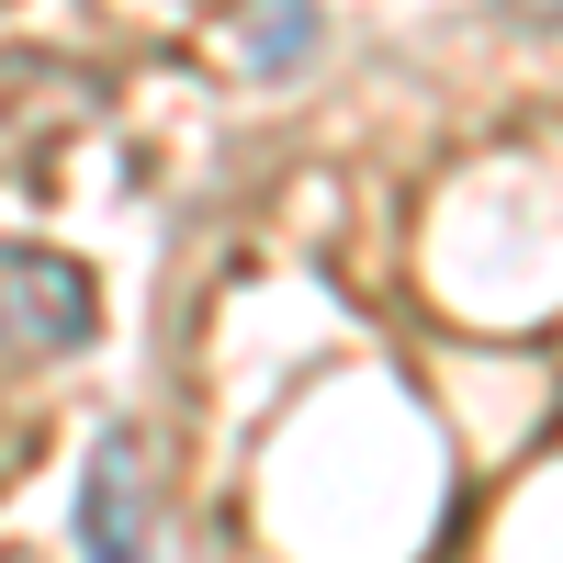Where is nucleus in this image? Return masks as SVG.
Here are the masks:
<instances>
[{
    "label": "nucleus",
    "mask_w": 563,
    "mask_h": 563,
    "mask_svg": "<svg viewBox=\"0 0 563 563\" xmlns=\"http://www.w3.org/2000/svg\"><path fill=\"white\" fill-rule=\"evenodd\" d=\"M158 462L135 429L90 440V474H79V563H158Z\"/></svg>",
    "instance_id": "f03ea898"
},
{
    "label": "nucleus",
    "mask_w": 563,
    "mask_h": 563,
    "mask_svg": "<svg viewBox=\"0 0 563 563\" xmlns=\"http://www.w3.org/2000/svg\"><path fill=\"white\" fill-rule=\"evenodd\" d=\"M305 45H316V12H305V0H260V23H249V57H260V79H282V68L305 57Z\"/></svg>",
    "instance_id": "7ed1b4c3"
},
{
    "label": "nucleus",
    "mask_w": 563,
    "mask_h": 563,
    "mask_svg": "<svg viewBox=\"0 0 563 563\" xmlns=\"http://www.w3.org/2000/svg\"><path fill=\"white\" fill-rule=\"evenodd\" d=\"M90 327H102V294L68 249L0 238V361H68L90 350Z\"/></svg>",
    "instance_id": "f257e3e1"
},
{
    "label": "nucleus",
    "mask_w": 563,
    "mask_h": 563,
    "mask_svg": "<svg viewBox=\"0 0 563 563\" xmlns=\"http://www.w3.org/2000/svg\"><path fill=\"white\" fill-rule=\"evenodd\" d=\"M507 12H530V23H563V0H507Z\"/></svg>",
    "instance_id": "20e7f679"
}]
</instances>
